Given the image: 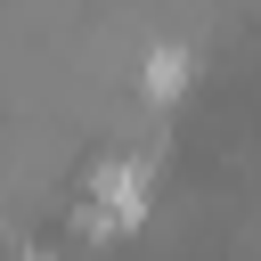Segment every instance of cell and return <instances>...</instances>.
<instances>
[{
    "instance_id": "obj_3",
    "label": "cell",
    "mask_w": 261,
    "mask_h": 261,
    "mask_svg": "<svg viewBox=\"0 0 261 261\" xmlns=\"http://www.w3.org/2000/svg\"><path fill=\"white\" fill-rule=\"evenodd\" d=\"M24 261H57V253H24Z\"/></svg>"
},
{
    "instance_id": "obj_1",
    "label": "cell",
    "mask_w": 261,
    "mask_h": 261,
    "mask_svg": "<svg viewBox=\"0 0 261 261\" xmlns=\"http://www.w3.org/2000/svg\"><path fill=\"white\" fill-rule=\"evenodd\" d=\"M139 212H147V163H122V155H114V163L90 179V204H82V220H90L98 237H114V228H130Z\"/></svg>"
},
{
    "instance_id": "obj_2",
    "label": "cell",
    "mask_w": 261,
    "mask_h": 261,
    "mask_svg": "<svg viewBox=\"0 0 261 261\" xmlns=\"http://www.w3.org/2000/svg\"><path fill=\"white\" fill-rule=\"evenodd\" d=\"M139 82H147V98H171V90H179V82H188V49H155V57H147V73H139Z\"/></svg>"
}]
</instances>
